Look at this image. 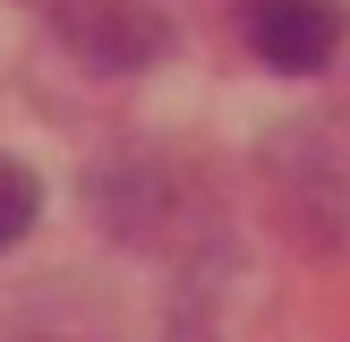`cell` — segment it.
I'll use <instances>...</instances> for the list:
<instances>
[{
	"mask_svg": "<svg viewBox=\"0 0 350 342\" xmlns=\"http://www.w3.org/2000/svg\"><path fill=\"white\" fill-rule=\"evenodd\" d=\"M51 26H60V43L77 51L94 77H137V68H154L163 43H171V26H163L154 0H60Z\"/></svg>",
	"mask_w": 350,
	"mask_h": 342,
	"instance_id": "6da1fadb",
	"label": "cell"
},
{
	"mask_svg": "<svg viewBox=\"0 0 350 342\" xmlns=\"http://www.w3.org/2000/svg\"><path fill=\"white\" fill-rule=\"evenodd\" d=\"M239 34H248V51L265 68L317 77V68L342 51V9L334 0H248V9H239Z\"/></svg>",
	"mask_w": 350,
	"mask_h": 342,
	"instance_id": "7a4b0ae2",
	"label": "cell"
},
{
	"mask_svg": "<svg viewBox=\"0 0 350 342\" xmlns=\"http://www.w3.org/2000/svg\"><path fill=\"white\" fill-rule=\"evenodd\" d=\"M34 214H43V188H34V171L17 163V154H0V256H9L17 239L34 231Z\"/></svg>",
	"mask_w": 350,
	"mask_h": 342,
	"instance_id": "3957f363",
	"label": "cell"
}]
</instances>
